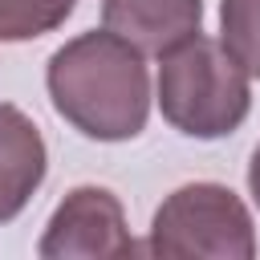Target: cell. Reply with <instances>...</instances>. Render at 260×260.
Listing matches in <instances>:
<instances>
[{
    "label": "cell",
    "instance_id": "obj_1",
    "mask_svg": "<svg viewBox=\"0 0 260 260\" xmlns=\"http://www.w3.org/2000/svg\"><path fill=\"white\" fill-rule=\"evenodd\" d=\"M53 110L85 138L126 142L150 118V73L142 53L118 32H81L65 41L45 69Z\"/></svg>",
    "mask_w": 260,
    "mask_h": 260
},
{
    "label": "cell",
    "instance_id": "obj_2",
    "mask_svg": "<svg viewBox=\"0 0 260 260\" xmlns=\"http://www.w3.org/2000/svg\"><path fill=\"white\" fill-rule=\"evenodd\" d=\"M158 110L187 138H223L240 130L252 110L248 69L219 41L195 32L191 41L162 53Z\"/></svg>",
    "mask_w": 260,
    "mask_h": 260
},
{
    "label": "cell",
    "instance_id": "obj_3",
    "mask_svg": "<svg viewBox=\"0 0 260 260\" xmlns=\"http://www.w3.org/2000/svg\"><path fill=\"white\" fill-rule=\"evenodd\" d=\"M142 252L158 260H252L256 228L232 187L187 183L158 203Z\"/></svg>",
    "mask_w": 260,
    "mask_h": 260
},
{
    "label": "cell",
    "instance_id": "obj_4",
    "mask_svg": "<svg viewBox=\"0 0 260 260\" xmlns=\"http://www.w3.org/2000/svg\"><path fill=\"white\" fill-rule=\"evenodd\" d=\"M37 252L45 260H73V256L98 260V256H134L142 248L130 240V228H126V215L114 191L73 187L57 203Z\"/></svg>",
    "mask_w": 260,
    "mask_h": 260
},
{
    "label": "cell",
    "instance_id": "obj_5",
    "mask_svg": "<svg viewBox=\"0 0 260 260\" xmlns=\"http://www.w3.org/2000/svg\"><path fill=\"white\" fill-rule=\"evenodd\" d=\"M102 24L142 57H162L203 24V0H102Z\"/></svg>",
    "mask_w": 260,
    "mask_h": 260
},
{
    "label": "cell",
    "instance_id": "obj_6",
    "mask_svg": "<svg viewBox=\"0 0 260 260\" xmlns=\"http://www.w3.org/2000/svg\"><path fill=\"white\" fill-rule=\"evenodd\" d=\"M45 171L49 150L37 122L24 110L0 102V223L16 219L28 207V199L45 183Z\"/></svg>",
    "mask_w": 260,
    "mask_h": 260
},
{
    "label": "cell",
    "instance_id": "obj_7",
    "mask_svg": "<svg viewBox=\"0 0 260 260\" xmlns=\"http://www.w3.org/2000/svg\"><path fill=\"white\" fill-rule=\"evenodd\" d=\"M219 45L260 77V0H223L219 4Z\"/></svg>",
    "mask_w": 260,
    "mask_h": 260
},
{
    "label": "cell",
    "instance_id": "obj_8",
    "mask_svg": "<svg viewBox=\"0 0 260 260\" xmlns=\"http://www.w3.org/2000/svg\"><path fill=\"white\" fill-rule=\"evenodd\" d=\"M77 0H0V41H32L65 24Z\"/></svg>",
    "mask_w": 260,
    "mask_h": 260
},
{
    "label": "cell",
    "instance_id": "obj_9",
    "mask_svg": "<svg viewBox=\"0 0 260 260\" xmlns=\"http://www.w3.org/2000/svg\"><path fill=\"white\" fill-rule=\"evenodd\" d=\"M248 191H252V199H256V207H260V142H256L252 162H248Z\"/></svg>",
    "mask_w": 260,
    "mask_h": 260
}]
</instances>
